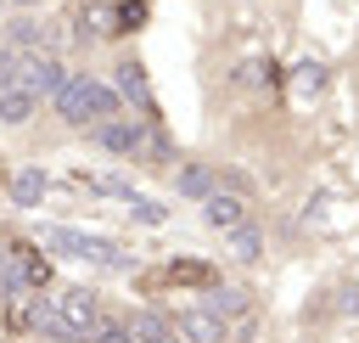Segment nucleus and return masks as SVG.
Returning <instances> with one entry per match:
<instances>
[{"instance_id":"f257e3e1","label":"nucleus","mask_w":359,"mask_h":343,"mask_svg":"<svg viewBox=\"0 0 359 343\" xmlns=\"http://www.w3.org/2000/svg\"><path fill=\"white\" fill-rule=\"evenodd\" d=\"M56 112H62L67 124H101L107 112H118V96H112L107 84L84 79V73H67L62 90H56Z\"/></svg>"},{"instance_id":"f03ea898","label":"nucleus","mask_w":359,"mask_h":343,"mask_svg":"<svg viewBox=\"0 0 359 343\" xmlns=\"http://www.w3.org/2000/svg\"><path fill=\"white\" fill-rule=\"evenodd\" d=\"M45 247L67 253V259H90V264H107V270H123L129 264V247L112 242V236H90V231H67V225H45L39 231Z\"/></svg>"},{"instance_id":"7ed1b4c3","label":"nucleus","mask_w":359,"mask_h":343,"mask_svg":"<svg viewBox=\"0 0 359 343\" xmlns=\"http://www.w3.org/2000/svg\"><path fill=\"white\" fill-rule=\"evenodd\" d=\"M50 309H56V321L67 326V337H90V332L101 326V309H95V298H90L84 287H62V292L50 298Z\"/></svg>"},{"instance_id":"20e7f679","label":"nucleus","mask_w":359,"mask_h":343,"mask_svg":"<svg viewBox=\"0 0 359 343\" xmlns=\"http://www.w3.org/2000/svg\"><path fill=\"white\" fill-rule=\"evenodd\" d=\"M11 67H17V90H28L34 101H39V96H56L62 79H67L56 56H28V62H11Z\"/></svg>"},{"instance_id":"39448f33","label":"nucleus","mask_w":359,"mask_h":343,"mask_svg":"<svg viewBox=\"0 0 359 343\" xmlns=\"http://www.w3.org/2000/svg\"><path fill=\"white\" fill-rule=\"evenodd\" d=\"M6 264H11V276H17V287H45L50 281V264H45V253H34V242H11L6 253H0Z\"/></svg>"},{"instance_id":"423d86ee","label":"nucleus","mask_w":359,"mask_h":343,"mask_svg":"<svg viewBox=\"0 0 359 343\" xmlns=\"http://www.w3.org/2000/svg\"><path fill=\"white\" fill-rule=\"evenodd\" d=\"M174 332H180L185 343H224V337H230L224 315H213V309H180V315H174Z\"/></svg>"},{"instance_id":"0eeeda50","label":"nucleus","mask_w":359,"mask_h":343,"mask_svg":"<svg viewBox=\"0 0 359 343\" xmlns=\"http://www.w3.org/2000/svg\"><path fill=\"white\" fill-rule=\"evenodd\" d=\"M202 214H208L213 231H236V225H247V202L230 197V191H213V197L202 202Z\"/></svg>"},{"instance_id":"6e6552de","label":"nucleus","mask_w":359,"mask_h":343,"mask_svg":"<svg viewBox=\"0 0 359 343\" xmlns=\"http://www.w3.org/2000/svg\"><path fill=\"white\" fill-rule=\"evenodd\" d=\"M123 326H129V337H135V343H185V337L174 332V321H163V315H146V309H140V315H129Z\"/></svg>"},{"instance_id":"1a4fd4ad","label":"nucleus","mask_w":359,"mask_h":343,"mask_svg":"<svg viewBox=\"0 0 359 343\" xmlns=\"http://www.w3.org/2000/svg\"><path fill=\"white\" fill-rule=\"evenodd\" d=\"M174 191H180V197H191V202H208V197H213V169H208V163H180Z\"/></svg>"},{"instance_id":"9d476101","label":"nucleus","mask_w":359,"mask_h":343,"mask_svg":"<svg viewBox=\"0 0 359 343\" xmlns=\"http://www.w3.org/2000/svg\"><path fill=\"white\" fill-rule=\"evenodd\" d=\"M11 197H17V208H39V197H45V174H39V169H22V174L11 180Z\"/></svg>"},{"instance_id":"9b49d317","label":"nucleus","mask_w":359,"mask_h":343,"mask_svg":"<svg viewBox=\"0 0 359 343\" xmlns=\"http://www.w3.org/2000/svg\"><path fill=\"white\" fill-rule=\"evenodd\" d=\"M11 39L17 45H56V28L39 17H22V22H11Z\"/></svg>"},{"instance_id":"f8f14e48","label":"nucleus","mask_w":359,"mask_h":343,"mask_svg":"<svg viewBox=\"0 0 359 343\" xmlns=\"http://www.w3.org/2000/svg\"><path fill=\"white\" fill-rule=\"evenodd\" d=\"M28 112H34V96H28V90H17V84L0 90V124H22Z\"/></svg>"},{"instance_id":"ddd939ff","label":"nucleus","mask_w":359,"mask_h":343,"mask_svg":"<svg viewBox=\"0 0 359 343\" xmlns=\"http://www.w3.org/2000/svg\"><path fill=\"white\" fill-rule=\"evenodd\" d=\"M325 84V67L320 62H297V73H292V96H314Z\"/></svg>"},{"instance_id":"4468645a","label":"nucleus","mask_w":359,"mask_h":343,"mask_svg":"<svg viewBox=\"0 0 359 343\" xmlns=\"http://www.w3.org/2000/svg\"><path fill=\"white\" fill-rule=\"evenodd\" d=\"M118 84H123V90H129V96H135L140 107H151V90H146V73H140L135 62H123V67H118Z\"/></svg>"},{"instance_id":"2eb2a0df","label":"nucleus","mask_w":359,"mask_h":343,"mask_svg":"<svg viewBox=\"0 0 359 343\" xmlns=\"http://www.w3.org/2000/svg\"><path fill=\"white\" fill-rule=\"evenodd\" d=\"M258 247H264V236H258L252 225H236V231H230V253H236V259H258Z\"/></svg>"},{"instance_id":"dca6fc26","label":"nucleus","mask_w":359,"mask_h":343,"mask_svg":"<svg viewBox=\"0 0 359 343\" xmlns=\"http://www.w3.org/2000/svg\"><path fill=\"white\" fill-rule=\"evenodd\" d=\"M129 208H135V219H146V225H163V219H168V208L151 202V197H129Z\"/></svg>"},{"instance_id":"f3484780","label":"nucleus","mask_w":359,"mask_h":343,"mask_svg":"<svg viewBox=\"0 0 359 343\" xmlns=\"http://www.w3.org/2000/svg\"><path fill=\"white\" fill-rule=\"evenodd\" d=\"M168 276H174V281H202V287H213V270H208V264H191V259H185V264H174Z\"/></svg>"},{"instance_id":"a211bd4d","label":"nucleus","mask_w":359,"mask_h":343,"mask_svg":"<svg viewBox=\"0 0 359 343\" xmlns=\"http://www.w3.org/2000/svg\"><path fill=\"white\" fill-rule=\"evenodd\" d=\"M90 343H135V337H129V326H118V321H101V326L90 332Z\"/></svg>"},{"instance_id":"6ab92c4d","label":"nucleus","mask_w":359,"mask_h":343,"mask_svg":"<svg viewBox=\"0 0 359 343\" xmlns=\"http://www.w3.org/2000/svg\"><path fill=\"white\" fill-rule=\"evenodd\" d=\"M17 292H28V287H17V276H11V264L0 259V298H17Z\"/></svg>"},{"instance_id":"aec40b11","label":"nucleus","mask_w":359,"mask_h":343,"mask_svg":"<svg viewBox=\"0 0 359 343\" xmlns=\"http://www.w3.org/2000/svg\"><path fill=\"white\" fill-rule=\"evenodd\" d=\"M11 79H17V67H11V56H0V90H11Z\"/></svg>"},{"instance_id":"412c9836","label":"nucleus","mask_w":359,"mask_h":343,"mask_svg":"<svg viewBox=\"0 0 359 343\" xmlns=\"http://www.w3.org/2000/svg\"><path fill=\"white\" fill-rule=\"evenodd\" d=\"M22 6H34V0H22Z\"/></svg>"},{"instance_id":"4be33fe9","label":"nucleus","mask_w":359,"mask_h":343,"mask_svg":"<svg viewBox=\"0 0 359 343\" xmlns=\"http://www.w3.org/2000/svg\"><path fill=\"white\" fill-rule=\"evenodd\" d=\"M0 11H6V0H0Z\"/></svg>"}]
</instances>
